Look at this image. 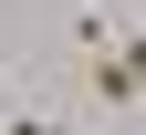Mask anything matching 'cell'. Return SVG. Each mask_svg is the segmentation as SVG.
I'll list each match as a JSON object with an SVG mask.
<instances>
[{
	"instance_id": "obj_1",
	"label": "cell",
	"mask_w": 146,
	"mask_h": 135,
	"mask_svg": "<svg viewBox=\"0 0 146 135\" xmlns=\"http://www.w3.org/2000/svg\"><path fill=\"white\" fill-rule=\"evenodd\" d=\"M0 135H52V125H42V114H0Z\"/></svg>"
},
{
	"instance_id": "obj_2",
	"label": "cell",
	"mask_w": 146,
	"mask_h": 135,
	"mask_svg": "<svg viewBox=\"0 0 146 135\" xmlns=\"http://www.w3.org/2000/svg\"><path fill=\"white\" fill-rule=\"evenodd\" d=\"M115 42H125V63H136V73H146V31H115Z\"/></svg>"
}]
</instances>
